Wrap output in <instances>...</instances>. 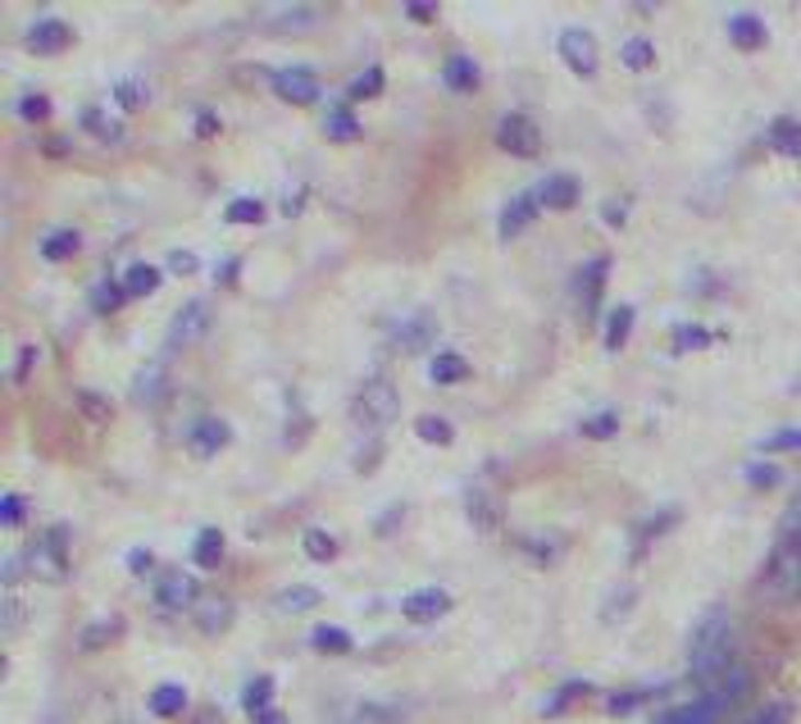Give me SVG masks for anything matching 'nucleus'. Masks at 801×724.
I'll use <instances>...</instances> for the list:
<instances>
[{"mask_svg":"<svg viewBox=\"0 0 801 724\" xmlns=\"http://www.w3.org/2000/svg\"><path fill=\"white\" fill-rule=\"evenodd\" d=\"M688 670L701 683V692L720 688L737 670V629H733L729 611H706L701 615V624L688 638Z\"/></svg>","mask_w":801,"mask_h":724,"instance_id":"obj_1","label":"nucleus"},{"mask_svg":"<svg viewBox=\"0 0 801 724\" xmlns=\"http://www.w3.org/2000/svg\"><path fill=\"white\" fill-rule=\"evenodd\" d=\"M760 592L779 607H792L801 601V516H792L775 542V552L765 561V575H760Z\"/></svg>","mask_w":801,"mask_h":724,"instance_id":"obj_2","label":"nucleus"},{"mask_svg":"<svg viewBox=\"0 0 801 724\" xmlns=\"http://www.w3.org/2000/svg\"><path fill=\"white\" fill-rule=\"evenodd\" d=\"M396 410H400V397H396L392 378L374 374V378H364V387L351 397V425L360 433H383L396 419Z\"/></svg>","mask_w":801,"mask_h":724,"instance_id":"obj_3","label":"nucleus"},{"mask_svg":"<svg viewBox=\"0 0 801 724\" xmlns=\"http://www.w3.org/2000/svg\"><path fill=\"white\" fill-rule=\"evenodd\" d=\"M27 565H33V575H42V579H50V584H59L69 575V529L65 524H55V529H46L33 547H27V556H23Z\"/></svg>","mask_w":801,"mask_h":724,"instance_id":"obj_4","label":"nucleus"},{"mask_svg":"<svg viewBox=\"0 0 801 724\" xmlns=\"http://www.w3.org/2000/svg\"><path fill=\"white\" fill-rule=\"evenodd\" d=\"M497 146L501 150H510V156H519V160H533L538 150H542V128L533 124L529 114H506L501 124H497Z\"/></svg>","mask_w":801,"mask_h":724,"instance_id":"obj_5","label":"nucleus"},{"mask_svg":"<svg viewBox=\"0 0 801 724\" xmlns=\"http://www.w3.org/2000/svg\"><path fill=\"white\" fill-rule=\"evenodd\" d=\"M729 706H733V702H724L720 692H701L697 702H684V706L661 711V715H656V724H720Z\"/></svg>","mask_w":801,"mask_h":724,"instance_id":"obj_6","label":"nucleus"},{"mask_svg":"<svg viewBox=\"0 0 801 724\" xmlns=\"http://www.w3.org/2000/svg\"><path fill=\"white\" fill-rule=\"evenodd\" d=\"M210 328V306L205 301H188L178 315H173V324H169V338H165V347L169 351H178V347H192L201 333Z\"/></svg>","mask_w":801,"mask_h":724,"instance_id":"obj_7","label":"nucleus"},{"mask_svg":"<svg viewBox=\"0 0 801 724\" xmlns=\"http://www.w3.org/2000/svg\"><path fill=\"white\" fill-rule=\"evenodd\" d=\"M273 82V92H279V101H292V105H315L319 101V78L311 73V69H279L269 78Z\"/></svg>","mask_w":801,"mask_h":724,"instance_id":"obj_8","label":"nucleus"},{"mask_svg":"<svg viewBox=\"0 0 801 724\" xmlns=\"http://www.w3.org/2000/svg\"><path fill=\"white\" fill-rule=\"evenodd\" d=\"M451 611V592L447 588H415L406 601H400V615L410 624H433Z\"/></svg>","mask_w":801,"mask_h":724,"instance_id":"obj_9","label":"nucleus"},{"mask_svg":"<svg viewBox=\"0 0 801 724\" xmlns=\"http://www.w3.org/2000/svg\"><path fill=\"white\" fill-rule=\"evenodd\" d=\"M561 59L574 69V73H597V42H593V33H583V27H565L561 33Z\"/></svg>","mask_w":801,"mask_h":724,"instance_id":"obj_10","label":"nucleus"},{"mask_svg":"<svg viewBox=\"0 0 801 724\" xmlns=\"http://www.w3.org/2000/svg\"><path fill=\"white\" fill-rule=\"evenodd\" d=\"M260 23L269 33H305V27L319 23V10L315 5H264Z\"/></svg>","mask_w":801,"mask_h":724,"instance_id":"obj_11","label":"nucleus"},{"mask_svg":"<svg viewBox=\"0 0 801 724\" xmlns=\"http://www.w3.org/2000/svg\"><path fill=\"white\" fill-rule=\"evenodd\" d=\"M433 338H438V319L428 315V310L400 319V328H396V347L406 351V355H424L428 347H433Z\"/></svg>","mask_w":801,"mask_h":724,"instance_id":"obj_12","label":"nucleus"},{"mask_svg":"<svg viewBox=\"0 0 801 724\" xmlns=\"http://www.w3.org/2000/svg\"><path fill=\"white\" fill-rule=\"evenodd\" d=\"M196 592H201V584H196V575H165L160 584H156V601H160V611H192V601H196Z\"/></svg>","mask_w":801,"mask_h":724,"instance_id":"obj_13","label":"nucleus"},{"mask_svg":"<svg viewBox=\"0 0 801 724\" xmlns=\"http://www.w3.org/2000/svg\"><path fill=\"white\" fill-rule=\"evenodd\" d=\"M23 42H27V50H37V55H55V50H65L74 42V27L65 19H37L33 27H27Z\"/></svg>","mask_w":801,"mask_h":724,"instance_id":"obj_14","label":"nucleus"},{"mask_svg":"<svg viewBox=\"0 0 801 724\" xmlns=\"http://www.w3.org/2000/svg\"><path fill=\"white\" fill-rule=\"evenodd\" d=\"M410 715L406 702H351L342 724H400Z\"/></svg>","mask_w":801,"mask_h":724,"instance_id":"obj_15","label":"nucleus"},{"mask_svg":"<svg viewBox=\"0 0 801 724\" xmlns=\"http://www.w3.org/2000/svg\"><path fill=\"white\" fill-rule=\"evenodd\" d=\"M228 438H233V429L224 425V419H196L192 433H188L196 456H219V451L228 446Z\"/></svg>","mask_w":801,"mask_h":724,"instance_id":"obj_16","label":"nucleus"},{"mask_svg":"<svg viewBox=\"0 0 801 724\" xmlns=\"http://www.w3.org/2000/svg\"><path fill=\"white\" fill-rule=\"evenodd\" d=\"M574 201H578V178H569V173H551L538 188L542 210H574Z\"/></svg>","mask_w":801,"mask_h":724,"instance_id":"obj_17","label":"nucleus"},{"mask_svg":"<svg viewBox=\"0 0 801 724\" xmlns=\"http://www.w3.org/2000/svg\"><path fill=\"white\" fill-rule=\"evenodd\" d=\"M533 205H538V192H523V196H515V201L501 210V224H497V233H501L506 241H510V237H519L523 228L533 224V215H538Z\"/></svg>","mask_w":801,"mask_h":724,"instance_id":"obj_18","label":"nucleus"},{"mask_svg":"<svg viewBox=\"0 0 801 724\" xmlns=\"http://www.w3.org/2000/svg\"><path fill=\"white\" fill-rule=\"evenodd\" d=\"M765 23L756 19V14H733L729 19V42L737 46V50H760L765 46Z\"/></svg>","mask_w":801,"mask_h":724,"instance_id":"obj_19","label":"nucleus"},{"mask_svg":"<svg viewBox=\"0 0 801 724\" xmlns=\"http://www.w3.org/2000/svg\"><path fill=\"white\" fill-rule=\"evenodd\" d=\"M78 247H82V237L74 233V228H55V233H46L42 237V260H50V264H59V260H74L78 256Z\"/></svg>","mask_w":801,"mask_h":724,"instance_id":"obj_20","label":"nucleus"},{"mask_svg":"<svg viewBox=\"0 0 801 724\" xmlns=\"http://www.w3.org/2000/svg\"><path fill=\"white\" fill-rule=\"evenodd\" d=\"M442 82L451 87V92H474V87H478V65L470 55H451L442 65Z\"/></svg>","mask_w":801,"mask_h":724,"instance_id":"obj_21","label":"nucleus"},{"mask_svg":"<svg viewBox=\"0 0 801 724\" xmlns=\"http://www.w3.org/2000/svg\"><path fill=\"white\" fill-rule=\"evenodd\" d=\"M606 274H610V260L606 256H597L588 269H583V310L588 315H597V306H601V287H606Z\"/></svg>","mask_w":801,"mask_h":724,"instance_id":"obj_22","label":"nucleus"},{"mask_svg":"<svg viewBox=\"0 0 801 724\" xmlns=\"http://www.w3.org/2000/svg\"><path fill=\"white\" fill-rule=\"evenodd\" d=\"M769 146L788 160H801V124L797 118H775V124H769Z\"/></svg>","mask_w":801,"mask_h":724,"instance_id":"obj_23","label":"nucleus"},{"mask_svg":"<svg viewBox=\"0 0 801 724\" xmlns=\"http://www.w3.org/2000/svg\"><path fill=\"white\" fill-rule=\"evenodd\" d=\"M192 561L201 569H219V561H224V533L219 529H201L196 542H192Z\"/></svg>","mask_w":801,"mask_h":724,"instance_id":"obj_24","label":"nucleus"},{"mask_svg":"<svg viewBox=\"0 0 801 724\" xmlns=\"http://www.w3.org/2000/svg\"><path fill=\"white\" fill-rule=\"evenodd\" d=\"M150 711H156L160 720H173L188 711V692H182V683H160L156 692H150Z\"/></svg>","mask_w":801,"mask_h":724,"instance_id":"obj_25","label":"nucleus"},{"mask_svg":"<svg viewBox=\"0 0 801 724\" xmlns=\"http://www.w3.org/2000/svg\"><path fill=\"white\" fill-rule=\"evenodd\" d=\"M311 643H315V652H324V656H347V652L356 647L351 633L337 629V624H319V629L311 633Z\"/></svg>","mask_w":801,"mask_h":724,"instance_id":"obj_26","label":"nucleus"},{"mask_svg":"<svg viewBox=\"0 0 801 724\" xmlns=\"http://www.w3.org/2000/svg\"><path fill=\"white\" fill-rule=\"evenodd\" d=\"M465 374H470V365H465V355H455V351H438L433 365H428V378L442 383V387H447V383H460Z\"/></svg>","mask_w":801,"mask_h":724,"instance_id":"obj_27","label":"nucleus"},{"mask_svg":"<svg viewBox=\"0 0 801 724\" xmlns=\"http://www.w3.org/2000/svg\"><path fill=\"white\" fill-rule=\"evenodd\" d=\"M620 65L633 69V73H646V69L656 65V46L646 42V37H629V42L620 46Z\"/></svg>","mask_w":801,"mask_h":724,"instance_id":"obj_28","label":"nucleus"},{"mask_svg":"<svg viewBox=\"0 0 801 724\" xmlns=\"http://www.w3.org/2000/svg\"><path fill=\"white\" fill-rule=\"evenodd\" d=\"M241 706H246V715H264V711H273V679L269 675H260V679H251L246 683V692H241Z\"/></svg>","mask_w":801,"mask_h":724,"instance_id":"obj_29","label":"nucleus"},{"mask_svg":"<svg viewBox=\"0 0 801 724\" xmlns=\"http://www.w3.org/2000/svg\"><path fill=\"white\" fill-rule=\"evenodd\" d=\"M133 397H137L142 406H156V401L165 397V365L142 370V374L133 378Z\"/></svg>","mask_w":801,"mask_h":724,"instance_id":"obj_30","label":"nucleus"},{"mask_svg":"<svg viewBox=\"0 0 801 724\" xmlns=\"http://www.w3.org/2000/svg\"><path fill=\"white\" fill-rule=\"evenodd\" d=\"M273 607H279L283 615L311 611V607H319V588H305V584H296V588H283L279 597H273Z\"/></svg>","mask_w":801,"mask_h":724,"instance_id":"obj_31","label":"nucleus"},{"mask_svg":"<svg viewBox=\"0 0 801 724\" xmlns=\"http://www.w3.org/2000/svg\"><path fill=\"white\" fill-rule=\"evenodd\" d=\"M324 128H328V137H337V142H351V137H360V124H356V114H351V105H347V101L328 110Z\"/></svg>","mask_w":801,"mask_h":724,"instance_id":"obj_32","label":"nucleus"},{"mask_svg":"<svg viewBox=\"0 0 801 724\" xmlns=\"http://www.w3.org/2000/svg\"><path fill=\"white\" fill-rule=\"evenodd\" d=\"M301 547H305V556H311V561L324 565V561L337 556V538H332L328 529H305V533H301Z\"/></svg>","mask_w":801,"mask_h":724,"instance_id":"obj_33","label":"nucleus"},{"mask_svg":"<svg viewBox=\"0 0 801 724\" xmlns=\"http://www.w3.org/2000/svg\"><path fill=\"white\" fill-rule=\"evenodd\" d=\"M123 287H128V296H150L160 287V269L156 264H133L128 274H123Z\"/></svg>","mask_w":801,"mask_h":724,"instance_id":"obj_34","label":"nucleus"},{"mask_svg":"<svg viewBox=\"0 0 801 724\" xmlns=\"http://www.w3.org/2000/svg\"><path fill=\"white\" fill-rule=\"evenodd\" d=\"M629 333H633V306H620L610 315V324H606V351H620L624 342H629Z\"/></svg>","mask_w":801,"mask_h":724,"instance_id":"obj_35","label":"nucleus"},{"mask_svg":"<svg viewBox=\"0 0 801 724\" xmlns=\"http://www.w3.org/2000/svg\"><path fill=\"white\" fill-rule=\"evenodd\" d=\"M123 296H128V287L114 283V279H105V283L91 287V310H97V315H110V310L123 306Z\"/></svg>","mask_w":801,"mask_h":724,"instance_id":"obj_36","label":"nucleus"},{"mask_svg":"<svg viewBox=\"0 0 801 724\" xmlns=\"http://www.w3.org/2000/svg\"><path fill=\"white\" fill-rule=\"evenodd\" d=\"M23 615H27V607H23V597H19V588H5V601H0V633H19L23 629Z\"/></svg>","mask_w":801,"mask_h":724,"instance_id":"obj_37","label":"nucleus"},{"mask_svg":"<svg viewBox=\"0 0 801 724\" xmlns=\"http://www.w3.org/2000/svg\"><path fill=\"white\" fill-rule=\"evenodd\" d=\"M196 624H201V633H224L233 624V607L228 601H205L196 611Z\"/></svg>","mask_w":801,"mask_h":724,"instance_id":"obj_38","label":"nucleus"},{"mask_svg":"<svg viewBox=\"0 0 801 724\" xmlns=\"http://www.w3.org/2000/svg\"><path fill=\"white\" fill-rule=\"evenodd\" d=\"M114 101H119L123 110H142V105L150 101V87H146L142 78H119V82H114Z\"/></svg>","mask_w":801,"mask_h":724,"instance_id":"obj_39","label":"nucleus"},{"mask_svg":"<svg viewBox=\"0 0 801 724\" xmlns=\"http://www.w3.org/2000/svg\"><path fill=\"white\" fill-rule=\"evenodd\" d=\"M82 128L97 133L101 142H119L123 137V124H119V118H110L105 110H82Z\"/></svg>","mask_w":801,"mask_h":724,"instance_id":"obj_40","label":"nucleus"},{"mask_svg":"<svg viewBox=\"0 0 801 724\" xmlns=\"http://www.w3.org/2000/svg\"><path fill=\"white\" fill-rule=\"evenodd\" d=\"M415 433L424 442H438V446H451V438H455V429L447 425V419H438V415H419L415 419Z\"/></svg>","mask_w":801,"mask_h":724,"instance_id":"obj_41","label":"nucleus"},{"mask_svg":"<svg viewBox=\"0 0 801 724\" xmlns=\"http://www.w3.org/2000/svg\"><path fill=\"white\" fill-rule=\"evenodd\" d=\"M614 433H620V415H614V410H601V415H593V419H583V438L606 442V438H614Z\"/></svg>","mask_w":801,"mask_h":724,"instance_id":"obj_42","label":"nucleus"},{"mask_svg":"<svg viewBox=\"0 0 801 724\" xmlns=\"http://www.w3.org/2000/svg\"><path fill=\"white\" fill-rule=\"evenodd\" d=\"M224 219H228V224H260V219H264V205H260L256 196H237V201L224 210Z\"/></svg>","mask_w":801,"mask_h":724,"instance_id":"obj_43","label":"nucleus"},{"mask_svg":"<svg viewBox=\"0 0 801 724\" xmlns=\"http://www.w3.org/2000/svg\"><path fill=\"white\" fill-rule=\"evenodd\" d=\"M578 692H588V683H578V679L561 683V688H556V692H551V698L542 702V715H561V711H565V706L578 698Z\"/></svg>","mask_w":801,"mask_h":724,"instance_id":"obj_44","label":"nucleus"},{"mask_svg":"<svg viewBox=\"0 0 801 724\" xmlns=\"http://www.w3.org/2000/svg\"><path fill=\"white\" fill-rule=\"evenodd\" d=\"M756 451H765V456H779V451H801V429H783V433H769L756 442Z\"/></svg>","mask_w":801,"mask_h":724,"instance_id":"obj_45","label":"nucleus"},{"mask_svg":"<svg viewBox=\"0 0 801 724\" xmlns=\"http://www.w3.org/2000/svg\"><path fill=\"white\" fill-rule=\"evenodd\" d=\"M383 92V69H369V73H360L351 87H347V105L351 101H364V97H379Z\"/></svg>","mask_w":801,"mask_h":724,"instance_id":"obj_46","label":"nucleus"},{"mask_svg":"<svg viewBox=\"0 0 801 724\" xmlns=\"http://www.w3.org/2000/svg\"><path fill=\"white\" fill-rule=\"evenodd\" d=\"M119 629H123V624H119V620H97V624H91V629H87V633H82V652H97V647H101V643H110V638H119Z\"/></svg>","mask_w":801,"mask_h":724,"instance_id":"obj_47","label":"nucleus"},{"mask_svg":"<svg viewBox=\"0 0 801 724\" xmlns=\"http://www.w3.org/2000/svg\"><path fill=\"white\" fill-rule=\"evenodd\" d=\"M646 698H656V688H638V692H614L610 698V715H629V711H638Z\"/></svg>","mask_w":801,"mask_h":724,"instance_id":"obj_48","label":"nucleus"},{"mask_svg":"<svg viewBox=\"0 0 801 724\" xmlns=\"http://www.w3.org/2000/svg\"><path fill=\"white\" fill-rule=\"evenodd\" d=\"M470 520L478 524V529H497V510H492V501L483 497V493H470Z\"/></svg>","mask_w":801,"mask_h":724,"instance_id":"obj_49","label":"nucleus"},{"mask_svg":"<svg viewBox=\"0 0 801 724\" xmlns=\"http://www.w3.org/2000/svg\"><path fill=\"white\" fill-rule=\"evenodd\" d=\"M711 342V333H706V328H697V324H684V328H674V351H688V347H706Z\"/></svg>","mask_w":801,"mask_h":724,"instance_id":"obj_50","label":"nucleus"},{"mask_svg":"<svg viewBox=\"0 0 801 724\" xmlns=\"http://www.w3.org/2000/svg\"><path fill=\"white\" fill-rule=\"evenodd\" d=\"M747 724H792V702H769V706H760Z\"/></svg>","mask_w":801,"mask_h":724,"instance_id":"obj_51","label":"nucleus"},{"mask_svg":"<svg viewBox=\"0 0 801 724\" xmlns=\"http://www.w3.org/2000/svg\"><path fill=\"white\" fill-rule=\"evenodd\" d=\"M747 483H752V488H775L779 470L775 465H747Z\"/></svg>","mask_w":801,"mask_h":724,"instance_id":"obj_52","label":"nucleus"},{"mask_svg":"<svg viewBox=\"0 0 801 724\" xmlns=\"http://www.w3.org/2000/svg\"><path fill=\"white\" fill-rule=\"evenodd\" d=\"M0 520H5L10 529L23 520V497H19V493H5V497H0Z\"/></svg>","mask_w":801,"mask_h":724,"instance_id":"obj_53","label":"nucleus"},{"mask_svg":"<svg viewBox=\"0 0 801 724\" xmlns=\"http://www.w3.org/2000/svg\"><path fill=\"white\" fill-rule=\"evenodd\" d=\"M78 406H82L91 419H97V425H105V419H110V406H105L101 397H91V392H78Z\"/></svg>","mask_w":801,"mask_h":724,"instance_id":"obj_54","label":"nucleus"},{"mask_svg":"<svg viewBox=\"0 0 801 724\" xmlns=\"http://www.w3.org/2000/svg\"><path fill=\"white\" fill-rule=\"evenodd\" d=\"M14 110H19L23 118H46V114H50V101H46V97H23Z\"/></svg>","mask_w":801,"mask_h":724,"instance_id":"obj_55","label":"nucleus"},{"mask_svg":"<svg viewBox=\"0 0 801 724\" xmlns=\"http://www.w3.org/2000/svg\"><path fill=\"white\" fill-rule=\"evenodd\" d=\"M128 569L146 579V569H156V556H150L146 547H133V552H128Z\"/></svg>","mask_w":801,"mask_h":724,"instance_id":"obj_56","label":"nucleus"},{"mask_svg":"<svg viewBox=\"0 0 801 724\" xmlns=\"http://www.w3.org/2000/svg\"><path fill=\"white\" fill-rule=\"evenodd\" d=\"M214 133H219V114H210V110H201V114H196V137H201V142H210Z\"/></svg>","mask_w":801,"mask_h":724,"instance_id":"obj_57","label":"nucleus"},{"mask_svg":"<svg viewBox=\"0 0 801 724\" xmlns=\"http://www.w3.org/2000/svg\"><path fill=\"white\" fill-rule=\"evenodd\" d=\"M169 269H173V274H192V269H196V256L173 251V256H169Z\"/></svg>","mask_w":801,"mask_h":724,"instance_id":"obj_58","label":"nucleus"},{"mask_svg":"<svg viewBox=\"0 0 801 724\" xmlns=\"http://www.w3.org/2000/svg\"><path fill=\"white\" fill-rule=\"evenodd\" d=\"M406 19H415V23H433L438 10H433V5H406Z\"/></svg>","mask_w":801,"mask_h":724,"instance_id":"obj_59","label":"nucleus"},{"mask_svg":"<svg viewBox=\"0 0 801 724\" xmlns=\"http://www.w3.org/2000/svg\"><path fill=\"white\" fill-rule=\"evenodd\" d=\"M37 355H42L37 347H23V360H19V370H14V378H23V374H27V365H33V360H37Z\"/></svg>","mask_w":801,"mask_h":724,"instance_id":"obj_60","label":"nucleus"},{"mask_svg":"<svg viewBox=\"0 0 801 724\" xmlns=\"http://www.w3.org/2000/svg\"><path fill=\"white\" fill-rule=\"evenodd\" d=\"M606 224H624V205H620V201L606 205Z\"/></svg>","mask_w":801,"mask_h":724,"instance_id":"obj_61","label":"nucleus"},{"mask_svg":"<svg viewBox=\"0 0 801 724\" xmlns=\"http://www.w3.org/2000/svg\"><path fill=\"white\" fill-rule=\"evenodd\" d=\"M251 724H287V720H283V711H279V706H273V711H264V715H256V720H251Z\"/></svg>","mask_w":801,"mask_h":724,"instance_id":"obj_62","label":"nucleus"},{"mask_svg":"<svg viewBox=\"0 0 801 724\" xmlns=\"http://www.w3.org/2000/svg\"><path fill=\"white\" fill-rule=\"evenodd\" d=\"M214 279H224V283H233V279H237V260H224V269H214Z\"/></svg>","mask_w":801,"mask_h":724,"instance_id":"obj_63","label":"nucleus"},{"mask_svg":"<svg viewBox=\"0 0 801 724\" xmlns=\"http://www.w3.org/2000/svg\"><path fill=\"white\" fill-rule=\"evenodd\" d=\"M792 392H797V397H801V378H797V383H792Z\"/></svg>","mask_w":801,"mask_h":724,"instance_id":"obj_64","label":"nucleus"}]
</instances>
